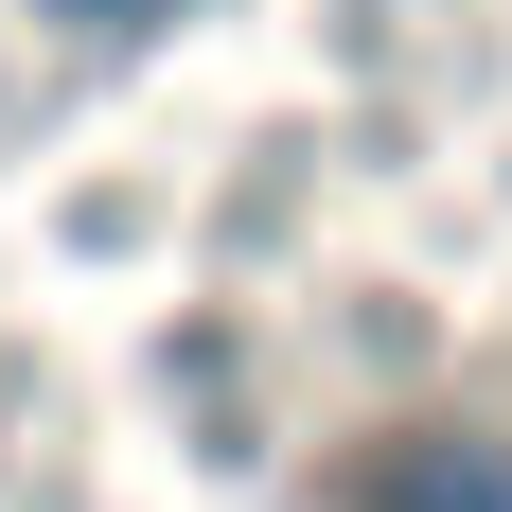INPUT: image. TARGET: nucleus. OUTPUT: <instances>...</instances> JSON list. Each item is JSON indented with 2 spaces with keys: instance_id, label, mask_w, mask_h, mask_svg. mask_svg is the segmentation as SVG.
I'll list each match as a JSON object with an SVG mask.
<instances>
[{
  "instance_id": "f257e3e1",
  "label": "nucleus",
  "mask_w": 512,
  "mask_h": 512,
  "mask_svg": "<svg viewBox=\"0 0 512 512\" xmlns=\"http://www.w3.org/2000/svg\"><path fill=\"white\" fill-rule=\"evenodd\" d=\"M389 512H512V442H389Z\"/></svg>"
},
{
  "instance_id": "f03ea898",
  "label": "nucleus",
  "mask_w": 512,
  "mask_h": 512,
  "mask_svg": "<svg viewBox=\"0 0 512 512\" xmlns=\"http://www.w3.org/2000/svg\"><path fill=\"white\" fill-rule=\"evenodd\" d=\"M53 18H89V36H142V18H177V0H53Z\"/></svg>"
}]
</instances>
